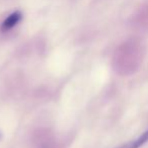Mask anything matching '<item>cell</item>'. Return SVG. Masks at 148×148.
Segmentation results:
<instances>
[{
  "label": "cell",
  "instance_id": "1",
  "mask_svg": "<svg viewBox=\"0 0 148 148\" xmlns=\"http://www.w3.org/2000/svg\"><path fill=\"white\" fill-rule=\"evenodd\" d=\"M122 56H120L121 70L123 73H133L138 69L142 63L144 50L138 43H131L122 50Z\"/></svg>",
  "mask_w": 148,
  "mask_h": 148
},
{
  "label": "cell",
  "instance_id": "2",
  "mask_svg": "<svg viewBox=\"0 0 148 148\" xmlns=\"http://www.w3.org/2000/svg\"><path fill=\"white\" fill-rule=\"evenodd\" d=\"M23 19V13L21 11H14L11 14H9L6 18L3 21L1 25V31L2 32H8L11 29L15 27L19 21Z\"/></svg>",
  "mask_w": 148,
  "mask_h": 148
},
{
  "label": "cell",
  "instance_id": "3",
  "mask_svg": "<svg viewBox=\"0 0 148 148\" xmlns=\"http://www.w3.org/2000/svg\"><path fill=\"white\" fill-rule=\"evenodd\" d=\"M146 142H148V130L144 132L137 140L133 141L132 143L128 144V145L124 146L123 148H140L142 145H144Z\"/></svg>",
  "mask_w": 148,
  "mask_h": 148
}]
</instances>
